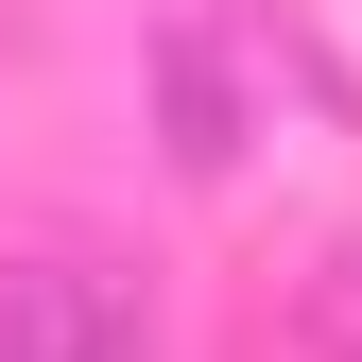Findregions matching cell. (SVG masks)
I'll return each mask as SVG.
<instances>
[{
    "label": "cell",
    "instance_id": "obj_1",
    "mask_svg": "<svg viewBox=\"0 0 362 362\" xmlns=\"http://www.w3.org/2000/svg\"><path fill=\"white\" fill-rule=\"evenodd\" d=\"M0 362H139V293L104 259H0Z\"/></svg>",
    "mask_w": 362,
    "mask_h": 362
}]
</instances>
